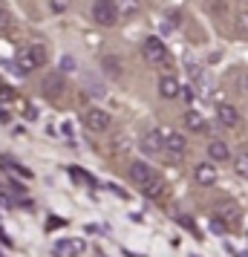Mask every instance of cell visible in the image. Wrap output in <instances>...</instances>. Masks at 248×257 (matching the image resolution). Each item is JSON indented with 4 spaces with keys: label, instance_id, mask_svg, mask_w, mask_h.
Returning <instances> with one entry per match:
<instances>
[{
    "label": "cell",
    "instance_id": "obj_1",
    "mask_svg": "<svg viewBox=\"0 0 248 257\" xmlns=\"http://www.w3.org/2000/svg\"><path fill=\"white\" fill-rule=\"evenodd\" d=\"M130 179L142 188L147 197H159V194L165 191V185H162V176L156 174L147 162H133L130 165Z\"/></svg>",
    "mask_w": 248,
    "mask_h": 257
},
{
    "label": "cell",
    "instance_id": "obj_2",
    "mask_svg": "<svg viewBox=\"0 0 248 257\" xmlns=\"http://www.w3.org/2000/svg\"><path fill=\"white\" fill-rule=\"evenodd\" d=\"M118 3L116 0H95L93 3V21L98 26H104V29H110V26L118 24Z\"/></svg>",
    "mask_w": 248,
    "mask_h": 257
},
{
    "label": "cell",
    "instance_id": "obj_3",
    "mask_svg": "<svg viewBox=\"0 0 248 257\" xmlns=\"http://www.w3.org/2000/svg\"><path fill=\"white\" fill-rule=\"evenodd\" d=\"M47 61V49L41 47V44H32V47H26V49H21L18 52V70L21 72H32V70H38L41 64Z\"/></svg>",
    "mask_w": 248,
    "mask_h": 257
},
{
    "label": "cell",
    "instance_id": "obj_4",
    "mask_svg": "<svg viewBox=\"0 0 248 257\" xmlns=\"http://www.w3.org/2000/svg\"><path fill=\"white\" fill-rule=\"evenodd\" d=\"M142 58L147 61V64H153V67H159V64H167V47H165V41L162 38H144V44H142Z\"/></svg>",
    "mask_w": 248,
    "mask_h": 257
},
{
    "label": "cell",
    "instance_id": "obj_5",
    "mask_svg": "<svg viewBox=\"0 0 248 257\" xmlns=\"http://www.w3.org/2000/svg\"><path fill=\"white\" fill-rule=\"evenodd\" d=\"M84 124L93 133H101V130L110 127V113L101 110V107H90V110H84Z\"/></svg>",
    "mask_w": 248,
    "mask_h": 257
},
{
    "label": "cell",
    "instance_id": "obj_6",
    "mask_svg": "<svg viewBox=\"0 0 248 257\" xmlns=\"http://www.w3.org/2000/svg\"><path fill=\"white\" fill-rule=\"evenodd\" d=\"M142 151L147 156H159L165 151V130H147L142 136Z\"/></svg>",
    "mask_w": 248,
    "mask_h": 257
},
{
    "label": "cell",
    "instance_id": "obj_7",
    "mask_svg": "<svg viewBox=\"0 0 248 257\" xmlns=\"http://www.w3.org/2000/svg\"><path fill=\"white\" fill-rule=\"evenodd\" d=\"M193 179H196V185L202 188H211L216 182V165L213 162H199L193 168Z\"/></svg>",
    "mask_w": 248,
    "mask_h": 257
},
{
    "label": "cell",
    "instance_id": "obj_8",
    "mask_svg": "<svg viewBox=\"0 0 248 257\" xmlns=\"http://www.w3.org/2000/svg\"><path fill=\"white\" fill-rule=\"evenodd\" d=\"M41 90H44L47 98H58V95L64 93V75H61V72H49V75H44Z\"/></svg>",
    "mask_w": 248,
    "mask_h": 257
},
{
    "label": "cell",
    "instance_id": "obj_9",
    "mask_svg": "<svg viewBox=\"0 0 248 257\" xmlns=\"http://www.w3.org/2000/svg\"><path fill=\"white\" fill-rule=\"evenodd\" d=\"M185 148H188V142H185L182 133H176V130H165V151L170 153V156H182Z\"/></svg>",
    "mask_w": 248,
    "mask_h": 257
},
{
    "label": "cell",
    "instance_id": "obj_10",
    "mask_svg": "<svg viewBox=\"0 0 248 257\" xmlns=\"http://www.w3.org/2000/svg\"><path fill=\"white\" fill-rule=\"evenodd\" d=\"M179 93H182V84H179V78L176 75H162L159 78V95L162 98H179Z\"/></svg>",
    "mask_w": 248,
    "mask_h": 257
},
{
    "label": "cell",
    "instance_id": "obj_11",
    "mask_svg": "<svg viewBox=\"0 0 248 257\" xmlns=\"http://www.w3.org/2000/svg\"><path fill=\"white\" fill-rule=\"evenodd\" d=\"M216 217L225 220L228 225H236L239 217H242V211H239V205H234L231 199H225V202H219V208H216Z\"/></svg>",
    "mask_w": 248,
    "mask_h": 257
},
{
    "label": "cell",
    "instance_id": "obj_12",
    "mask_svg": "<svg viewBox=\"0 0 248 257\" xmlns=\"http://www.w3.org/2000/svg\"><path fill=\"white\" fill-rule=\"evenodd\" d=\"M216 118H219V124H225V127H236L239 124V113H236L234 104H219L216 107Z\"/></svg>",
    "mask_w": 248,
    "mask_h": 257
},
{
    "label": "cell",
    "instance_id": "obj_13",
    "mask_svg": "<svg viewBox=\"0 0 248 257\" xmlns=\"http://www.w3.org/2000/svg\"><path fill=\"white\" fill-rule=\"evenodd\" d=\"M208 156H211V162H228V156H231V151H228V145L219 139H213L211 145H208Z\"/></svg>",
    "mask_w": 248,
    "mask_h": 257
},
{
    "label": "cell",
    "instance_id": "obj_14",
    "mask_svg": "<svg viewBox=\"0 0 248 257\" xmlns=\"http://www.w3.org/2000/svg\"><path fill=\"white\" fill-rule=\"evenodd\" d=\"M185 127H188L190 133H208V121H205L196 110H188V113H185Z\"/></svg>",
    "mask_w": 248,
    "mask_h": 257
},
{
    "label": "cell",
    "instance_id": "obj_15",
    "mask_svg": "<svg viewBox=\"0 0 248 257\" xmlns=\"http://www.w3.org/2000/svg\"><path fill=\"white\" fill-rule=\"evenodd\" d=\"M84 251V240H64L58 243V257H78Z\"/></svg>",
    "mask_w": 248,
    "mask_h": 257
},
{
    "label": "cell",
    "instance_id": "obj_16",
    "mask_svg": "<svg viewBox=\"0 0 248 257\" xmlns=\"http://www.w3.org/2000/svg\"><path fill=\"white\" fill-rule=\"evenodd\" d=\"M234 171L242 179H248V153H239V156H234Z\"/></svg>",
    "mask_w": 248,
    "mask_h": 257
},
{
    "label": "cell",
    "instance_id": "obj_17",
    "mask_svg": "<svg viewBox=\"0 0 248 257\" xmlns=\"http://www.w3.org/2000/svg\"><path fill=\"white\" fill-rule=\"evenodd\" d=\"M101 64H104V72H107V75H113V78H118V75H121V67H118V58H113V55H107V58L101 61Z\"/></svg>",
    "mask_w": 248,
    "mask_h": 257
},
{
    "label": "cell",
    "instance_id": "obj_18",
    "mask_svg": "<svg viewBox=\"0 0 248 257\" xmlns=\"http://www.w3.org/2000/svg\"><path fill=\"white\" fill-rule=\"evenodd\" d=\"M12 26H15V21H12V12L0 6V35H6V32L12 29Z\"/></svg>",
    "mask_w": 248,
    "mask_h": 257
},
{
    "label": "cell",
    "instance_id": "obj_19",
    "mask_svg": "<svg viewBox=\"0 0 248 257\" xmlns=\"http://www.w3.org/2000/svg\"><path fill=\"white\" fill-rule=\"evenodd\" d=\"M116 3H118V0H116ZM136 9H139V3H136V0H121V3H118V15H133Z\"/></svg>",
    "mask_w": 248,
    "mask_h": 257
},
{
    "label": "cell",
    "instance_id": "obj_20",
    "mask_svg": "<svg viewBox=\"0 0 248 257\" xmlns=\"http://www.w3.org/2000/svg\"><path fill=\"white\" fill-rule=\"evenodd\" d=\"M49 9H52L55 15L67 12V9H70V0H49Z\"/></svg>",
    "mask_w": 248,
    "mask_h": 257
},
{
    "label": "cell",
    "instance_id": "obj_21",
    "mask_svg": "<svg viewBox=\"0 0 248 257\" xmlns=\"http://www.w3.org/2000/svg\"><path fill=\"white\" fill-rule=\"evenodd\" d=\"M211 228H213V234H225V231H228V222H225V220H219V217L213 214V220H211Z\"/></svg>",
    "mask_w": 248,
    "mask_h": 257
},
{
    "label": "cell",
    "instance_id": "obj_22",
    "mask_svg": "<svg viewBox=\"0 0 248 257\" xmlns=\"http://www.w3.org/2000/svg\"><path fill=\"white\" fill-rule=\"evenodd\" d=\"M61 70L72 72V70H75V58H72V55H64V58H61Z\"/></svg>",
    "mask_w": 248,
    "mask_h": 257
},
{
    "label": "cell",
    "instance_id": "obj_23",
    "mask_svg": "<svg viewBox=\"0 0 248 257\" xmlns=\"http://www.w3.org/2000/svg\"><path fill=\"white\" fill-rule=\"evenodd\" d=\"M236 26H239V32H242V35H248V12L236 18Z\"/></svg>",
    "mask_w": 248,
    "mask_h": 257
},
{
    "label": "cell",
    "instance_id": "obj_24",
    "mask_svg": "<svg viewBox=\"0 0 248 257\" xmlns=\"http://www.w3.org/2000/svg\"><path fill=\"white\" fill-rule=\"evenodd\" d=\"M242 90H245V95H248V75L242 78Z\"/></svg>",
    "mask_w": 248,
    "mask_h": 257
}]
</instances>
